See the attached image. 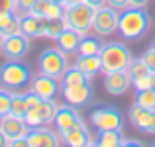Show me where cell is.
Returning a JSON list of instances; mask_svg holds the SVG:
<instances>
[{"label":"cell","mask_w":155,"mask_h":147,"mask_svg":"<svg viewBox=\"0 0 155 147\" xmlns=\"http://www.w3.org/2000/svg\"><path fill=\"white\" fill-rule=\"evenodd\" d=\"M65 10L67 8L63 6L61 2H53L49 4V8H47V12H45V20H63L65 18Z\"/></svg>","instance_id":"30"},{"label":"cell","mask_w":155,"mask_h":147,"mask_svg":"<svg viewBox=\"0 0 155 147\" xmlns=\"http://www.w3.org/2000/svg\"><path fill=\"white\" fill-rule=\"evenodd\" d=\"M126 71H128V75L132 77V79H137V77H141V75H147L149 69H147V65H145L143 59H132V63L128 65Z\"/></svg>","instance_id":"28"},{"label":"cell","mask_w":155,"mask_h":147,"mask_svg":"<svg viewBox=\"0 0 155 147\" xmlns=\"http://www.w3.org/2000/svg\"><path fill=\"white\" fill-rule=\"evenodd\" d=\"M65 22L63 20H45V26H43V38H49V39H57L65 30Z\"/></svg>","instance_id":"25"},{"label":"cell","mask_w":155,"mask_h":147,"mask_svg":"<svg viewBox=\"0 0 155 147\" xmlns=\"http://www.w3.org/2000/svg\"><path fill=\"white\" fill-rule=\"evenodd\" d=\"M61 141H63L65 145H71V147H83V145H91L92 139H91V132L87 129L84 122L81 120L75 128H71L61 137Z\"/></svg>","instance_id":"16"},{"label":"cell","mask_w":155,"mask_h":147,"mask_svg":"<svg viewBox=\"0 0 155 147\" xmlns=\"http://www.w3.org/2000/svg\"><path fill=\"white\" fill-rule=\"evenodd\" d=\"M136 104L147 110H155V88H143L136 92Z\"/></svg>","instance_id":"26"},{"label":"cell","mask_w":155,"mask_h":147,"mask_svg":"<svg viewBox=\"0 0 155 147\" xmlns=\"http://www.w3.org/2000/svg\"><path fill=\"white\" fill-rule=\"evenodd\" d=\"M92 18H94V8L83 2V4L67 8L63 22L67 28H71V30L79 31L81 35H84L92 30Z\"/></svg>","instance_id":"5"},{"label":"cell","mask_w":155,"mask_h":147,"mask_svg":"<svg viewBox=\"0 0 155 147\" xmlns=\"http://www.w3.org/2000/svg\"><path fill=\"white\" fill-rule=\"evenodd\" d=\"M0 129H2V133L6 136L8 141L16 139V137H24V136H28V132H30L28 124L24 122V118L14 116V114H6V116H2Z\"/></svg>","instance_id":"14"},{"label":"cell","mask_w":155,"mask_h":147,"mask_svg":"<svg viewBox=\"0 0 155 147\" xmlns=\"http://www.w3.org/2000/svg\"><path fill=\"white\" fill-rule=\"evenodd\" d=\"M61 94H63L67 104L75 106V108H87L94 98V90H92V84L87 83L79 84V87H63Z\"/></svg>","instance_id":"9"},{"label":"cell","mask_w":155,"mask_h":147,"mask_svg":"<svg viewBox=\"0 0 155 147\" xmlns=\"http://www.w3.org/2000/svg\"><path fill=\"white\" fill-rule=\"evenodd\" d=\"M102 39H100L98 34L94 35H88L84 34L83 38H81V43H79V51H77V55H100V51H102Z\"/></svg>","instance_id":"20"},{"label":"cell","mask_w":155,"mask_h":147,"mask_svg":"<svg viewBox=\"0 0 155 147\" xmlns=\"http://www.w3.org/2000/svg\"><path fill=\"white\" fill-rule=\"evenodd\" d=\"M10 104H12V90L0 88V116L10 114Z\"/></svg>","instance_id":"31"},{"label":"cell","mask_w":155,"mask_h":147,"mask_svg":"<svg viewBox=\"0 0 155 147\" xmlns=\"http://www.w3.org/2000/svg\"><path fill=\"white\" fill-rule=\"evenodd\" d=\"M0 12H18L16 0H0Z\"/></svg>","instance_id":"35"},{"label":"cell","mask_w":155,"mask_h":147,"mask_svg":"<svg viewBox=\"0 0 155 147\" xmlns=\"http://www.w3.org/2000/svg\"><path fill=\"white\" fill-rule=\"evenodd\" d=\"M132 87L136 90H143V88H151V73L147 75H141L137 79H132Z\"/></svg>","instance_id":"32"},{"label":"cell","mask_w":155,"mask_h":147,"mask_svg":"<svg viewBox=\"0 0 155 147\" xmlns=\"http://www.w3.org/2000/svg\"><path fill=\"white\" fill-rule=\"evenodd\" d=\"M30 51V38L24 35L22 31L14 35H8L4 41L2 53L6 55V59H24Z\"/></svg>","instance_id":"13"},{"label":"cell","mask_w":155,"mask_h":147,"mask_svg":"<svg viewBox=\"0 0 155 147\" xmlns=\"http://www.w3.org/2000/svg\"><path fill=\"white\" fill-rule=\"evenodd\" d=\"M100 59H102V73L106 75V73H114V71H126L134 57L132 51L122 41H110L102 45Z\"/></svg>","instance_id":"3"},{"label":"cell","mask_w":155,"mask_h":147,"mask_svg":"<svg viewBox=\"0 0 155 147\" xmlns=\"http://www.w3.org/2000/svg\"><path fill=\"white\" fill-rule=\"evenodd\" d=\"M8 145H10V147H30V145H28V137L26 136H24V137H16V139H10Z\"/></svg>","instance_id":"38"},{"label":"cell","mask_w":155,"mask_h":147,"mask_svg":"<svg viewBox=\"0 0 155 147\" xmlns=\"http://www.w3.org/2000/svg\"><path fill=\"white\" fill-rule=\"evenodd\" d=\"M141 59L145 61V65H147L149 73H155V49H153V47H149L147 51L143 53V57H141Z\"/></svg>","instance_id":"34"},{"label":"cell","mask_w":155,"mask_h":147,"mask_svg":"<svg viewBox=\"0 0 155 147\" xmlns=\"http://www.w3.org/2000/svg\"><path fill=\"white\" fill-rule=\"evenodd\" d=\"M75 67H79L88 79H92L98 73H102V59L100 55H77Z\"/></svg>","instance_id":"17"},{"label":"cell","mask_w":155,"mask_h":147,"mask_svg":"<svg viewBox=\"0 0 155 147\" xmlns=\"http://www.w3.org/2000/svg\"><path fill=\"white\" fill-rule=\"evenodd\" d=\"M151 20L145 8H124L118 16V31L124 39H140L149 31Z\"/></svg>","instance_id":"1"},{"label":"cell","mask_w":155,"mask_h":147,"mask_svg":"<svg viewBox=\"0 0 155 147\" xmlns=\"http://www.w3.org/2000/svg\"><path fill=\"white\" fill-rule=\"evenodd\" d=\"M24 122L28 124V128H38V126H43L45 122H43L41 114H39V108L38 106H34V108H28V112L24 114Z\"/></svg>","instance_id":"29"},{"label":"cell","mask_w":155,"mask_h":147,"mask_svg":"<svg viewBox=\"0 0 155 147\" xmlns=\"http://www.w3.org/2000/svg\"><path fill=\"white\" fill-rule=\"evenodd\" d=\"M28 112V102H26V94L20 90L12 92V104H10V114L24 118V114Z\"/></svg>","instance_id":"24"},{"label":"cell","mask_w":155,"mask_h":147,"mask_svg":"<svg viewBox=\"0 0 155 147\" xmlns=\"http://www.w3.org/2000/svg\"><path fill=\"white\" fill-rule=\"evenodd\" d=\"M0 122H2V116H0Z\"/></svg>","instance_id":"49"},{"label":"cell","mask_w":155,"mask_h":147,"mask_svg":"<svg viewBox=\"0 0 155 147\" xmlns=\"http://www.w3.org/2000/svg\"><path fill=\"white\" fill-rule=\"evenodd\" d=\"M81 38H83V35H81L79 31L71 30V28H65L63 34H61L55 41H57V47H59L61 51H65L67 55H71V53H77V51H79Z\"/></svg>","instance_id":"18"},{"label":"cell","mask_w":155,"mask_h":147,"mask_svg":"<svg viewBox=\"0 0 155 147\" xmlns=\"http://www.w3.org/2000/svg\"><path fill=\"white\" fill-rule=\"evenodd\" d=\"M145 133H155V110H151V114H149V122H147V128H145Z\"/></svg>","instance_id":"39"},{"label":"cell","mask_w":155,"mask_h":147,"mask_svg":"<svg viewBox=\"0 0 155 147\" xmlns=\"http://www.w3.org/2000/svg\"><path fill=\"white\" fill-rule=\"evenodd\" d=\"M4 41H6V38L0 34V53H2V49H4Z\"/></svg>","instance_id":"45"},{"label":"cell","mask_w":155,"mask_h":147,"mask_svg":"<svg viewBox=\"0 0 155 147\" xmlns=\"http://www.w3.org/2000/svg\"><path fill=\"white\" fill-rule=\"evenodd\" d=\"M34 2H35V0H16L18 10H22V12H30L31 6H34Z\"/></svg>","instance_id":"37"},{"label":"cell","mask_w":155,"mask_h":147,"mask_svg":"<svg viewBox=\"0 0 155 147\" xmlns=\"http://www.w3.org/2000/svg\"><path fill=\"white\" fill-rule=\"evenodd\" d=\"M30 88L35 92V94L41 96L43 100L55 98V96L61 92L59 79H55V77H47V75H41V73H39L38 77H34V79H31Z\"/></svg>","instance_id":"11"},{"label":"cell","mask_w":155,"mask_h":147,"mask_svg":"<svg viewBox=\"0 0 155 147\" xmlns=\"http://www.w3.org/2000/svg\"><path fill=\"white\" fill-rule=\"evenodd\" d=\"M151 88H155V73H151Z\"/></svg>","instance_id":"46"},{"label":"cell","mask_w":155,"mask_h":147,"mask_svg":"<svg viewBox=\"0 0 155 147\" xmlns=\"http://www.w3.org/2000/svg\"><path fill=\"white\" fill-rule=\"evenodd\" d=\"M153 145H155V141H153Z\"/></svg>","instance_id":"50"},{"label":"cell","mask_w":155,"mask_h":147,"mask_svg":"<svg viewBox=\"0 0 155 147\" xmlns=\"http://www.w3.org/2000/svg\"><path fill=\"white\" fill-rule=\"evenodd\" d=\"M106 4L112 8H116V10H124V8H128L130 0H106Z\"/></svg>","instance_id":"36"},{"label":"cell","mask_w":155,"mask_h":147,"mask_svg":"<svg viewBox=\"0 0 155 147\" xmlns=\"http://www.w3.org/2000/svg\"><path fill=\"white\" fill-rule=\"evenodd\" d=\"M124 143V129H104L98 132L96 145L100 147H120Z\"/></svg>","instance_id":"22"},{"label":"cell","mask_w":155,"mask_h":147,"mask_svg":"<svg viewBox=\"0 0 155 147\" xmlns=\"http://www.w3.org/2000/svg\"><path fill=\"white\" fill-rule=\"evenodd\" d=\"M43 26H45V18L38 14L26 12L24 16H20V31L28 38H39L43 34Z\"/></svg>","instance_id":"15"},{"label":"cell","mask_w":155,"mask_h":147,"mask_svg":"<svg viewBox=\"0 0 155 147\" xmlns=\"http://www.w3.org/2000/svg\"><path fill=\"white\" fill-rule=\"evenodd\" d=\"M87 83H91V79L75 65L69 67L65 71V75L61 77V87H79V84H87Z\"/></svg>","instance_id":"23"},{"label":"cell","mask_w":155,"mask_h":147,"mask_svg":"<svg viewBox=\"0 0 155 147\" xmlns=\"http://www.w3.org/2000/svg\"><path fill=\"white\" fill-rule=\"evenodd\" d=\"M122 145H126V147H128V145H132V147H141V145H143V141H136V139H124V143H122Z\"/></svg>","instance_id":"43"},{"label":"cell","mask_w":155,"mask_h":147,"mask_svg":"<svg viewBox=\"0 0 155 147\" xmlns=\"http://www.w3.org/2000/svg\"><path fill=\"white\" fill-rule=\"evenodd\" d=\"M151 47H153V49H155V39H153V43H151Z\"/></svg>","instance_id":"47"},{"label":"cell","mask_w":155,"mask_h":147,"mask_svg":"<svg viewBox=\"0 0 155 147\" xmlns=\"http://www.w3.org/2000/svg\"><path fill=\"white\" fill-rule=\"evenodd\" d=\"M4 145H8V139H6V136L2 133V129H0V147H4Z\"/></svg>","instance_id":"44"},{"label":"cell","mask_w":155,"mask_h":147,"mask_svg":"<svg viewBox=\"0 0 155 147\" xmlns=\"http://www.w3.org/2000/svg\"><path fill=\"white\" fill-rule=\"evenodd\" d=\"M51 2H53V0H35L30 12H31V14H38V16H43V18H45V12H47V8H49Z\"/></svg>","instance_id":"33"},{"label":"cell","mask_w":155,"mask_h":147,"mask_svg":"<svg viewBox=\"0 0 155 147\" xmlns=\"http://www.w3.org/2000/svg\"><path fill=\"white\" fill-rule=\"evenodd\" d=\"M81 120H83V118L79 116V112H77L75 106H71V104H61L59 108H57L55 118H53V126H55L59 137H63L65 133H67L71 128H75Z\"/></svg>","instance_id":"10"},{"label":"cell","mask_w":155,"mask_h":147,"mask_svg":"<svg viewBox=\"0 0 155 147\" xmlns=\"http://www.w3.org/2000/svg\"><path fill=\"white\" fill-rule=\"evenodd\" d=\"M91 124L96 128V132L124 129V114L116 106H98L91 112Z\"/></svg>","instance_id":"6"},{"label":"cell","mask_w":155,"mask_h":147,"mask_svg":"<svg viewBox=\"0 0 155 147\" xmlns=\"http://www.w3.org/2000/svg\"><path fill=\"white\" fill-rule=\"evenodd\" d=\"M0 34L4 38L20 34V16L18 12H0Z\"/></svg>","instance_id":"21"},{"label":"cell","mask_w":155,"mask_h":147,"mask_svg":"<svg viewBox=\"0 0 155 147\" xmlns=\"http://www.w3.org/2000/svg\"><path fill=\"white\" fill-rule=\"evenodd\" d=\"M38 108H39V114H41L43 122H45V124H53V118H55L57 108H59V106L55 104V100H53V98H49V100H41V104H39Z\"/></svg>","instance_id":"27"},{"label":"cell","mask_w":155,"mask_h":147,"mask_svg":"<svg viewBox=\"0 0 155 147\" xmlns=\"http://www.w3.org/2000/svg\"><path fill=\"white\" fill-rule=\"evenodd\" d=\"M31 79H34L31 67L22 59H8L4 65H0V87L12 92L30 87Z\"/></svg>","instance_id":"2"},{"label":"cell","mask_w":155,"mask_h":147,"mask_svg":"<svg viewBox=\"0 0 155 147\" xmlns=\"http://www.w3.org/2000/svg\"><path fill=\"white\" fill-rule=\"evenodd\" d=\"M118 16H120V12L116 8L108 6V4L96 8L94 18H92V31L98 34L100 38L102 35H112L114 31H118Z\"/></svg>","instance_id":"7"},{"label":"cell","mask_w":155,"mask_h":147,"mask_svg":"<svg viewBox=\"0 0 155 147\" xmlns=\"http://www.w3.org/2000/svg\"><path fill=\"white\" fill-rule=\"evenodd\" d=\"M147 2H149V0H130L128 6H132V8H145Z\"/></svg>","instance_id":"41"},{"label":"cell","mask_w":155,"mask_h":147,"mask_svg":"<svg viewBox=\"0 0 155 147\" xmlns=\"http://www.w3.org/2000/svg\"><path fill=\"white\" fill-rule=\"evenodd\" d=\"M67 69H69L67 53L61 51L59 47H45L41 51V55H39V59H38V71L41 73V75L61 79Z\"/></svg>","instance_id":"4"},{"label":"cell","mask_w":155,"mask_h":147,"mask_svg":"<svg viewBox=\"0 0 155 147\" xmlns=\"http://www.w3.org/2000/svg\"><path fill=\"white\" fill-rule=\"evenodd\" d=\"M130 87H132V77L128 75V71H114L104 75V88L108 94L122 96L128 92Z\"/></svg>","instance_id":"12"},{"label":"cell","mask_w":155,"mask_h":147,"mask_svg":"<svg viewBox=\"0 0 155 147\" xmlns=\"http://www.w3.org/2000/svg\"><path fill=\"white\" fill-rule=\"evenodd\" d=\"M26 137H28V145L30 147H57V145L63 143L59 133H57V129H51L49 124L30 128Z\"/></svg>","instance_id":"8"},{"label":"cell","mask_w":155,"mask_h":147,"mask_svg":"<svg viewBox=\"0 0 155 147\" xmlns=\"http://www.w3.org/2000/svg\"><path fill=\"white\" fill-rule=\"evenodd\" d=\"M84 4H88V6H92V8L96 10V8L104 6V4H106V0H84Z\"/></svg>","instance_id":"40"},{"label":"cell","mask_w":155,"mask_h":147,"mask_svg":"<svg viewBox=\"0 0 155 147\" xmlns=\"http://www.w3.org/2000/svg\"><path fill=\"white\" fill-rule=\"evenodd\" d=\"M149 114H151V110H147V108H143V106H140V104L134 102V104L130 106V110H128V120L136 129L145 132L147 122H149Z\"/></svg>","instance_id":"19"},{"label":"cell","mask_w":155,"mask_h":147,"mask_svg":"<svg viewBox=\"0 0 155 147\" xmlns=\"http://www.w3.org/2000/svg\"><path fill=\"white\" fill-rule=\"evenodd\" d=\"M84 0H61V4H63L65 8H71V6H77V4H83Z\"/></svg>","instance_id":"42"},{"label":"cell","mask_w":155,"mask_h":147,"mask_svg":"<svg viewBox=\"0 0 155 147\" xmlns=\"http://www.w3.org/2000/svg\"><path fill=\"white\" fill-rule=\"evenodd\" d=\"M55 2H61V0H55Z\"/></svg>","instance_id":"48"}]
</instances>
